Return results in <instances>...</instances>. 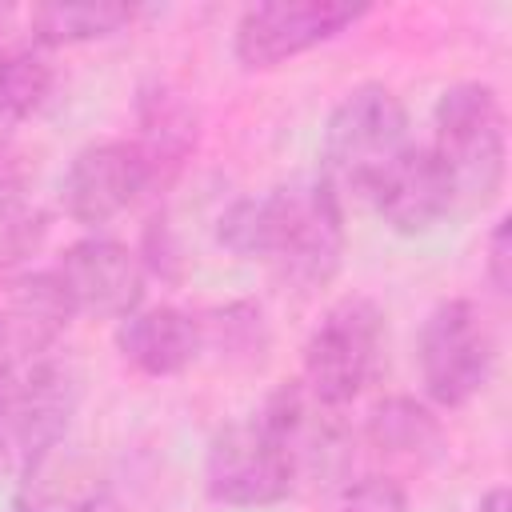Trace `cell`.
Returning a JSON list of instances; mask_svg holds the SVG:
<instances>
[{
  "instance_id": "obj_1",
  "label": "cell",
  "mask_w": 512,
  "mask_h": 512,
  "mask_svg": "<svg viewBox=\"0 0 512 512\" xmlns=\"http://www.w3.org/2000/svg\"><path fill=\"white\" fill-rule=\"evenodd\" d=\"M216 244L236 260L264 264L284 288L316 292L344 264V204L320 176L288 180L232 200L216 216Z\"/></svg>"
},
{
  "instance_id": "obj_2",
  "label": "cell",
  "mask_w": 512,
  "mask_h": 512,
  "mask_svg": "<svg viewBox=\"0 0 512 512\" xmlns=\"http://www.w3.org/2000/svg\"><path fill=\"white\" fill-rule=\"evenodd\" d=\"M412 120L404 100L380 84L364 80L348 88L336 108L324 120V144H320V180L336 192V200L348 208V200H372V192L384 184V176L404 160L412 148Z\"/></svg>"
},
{
  "instance_id": "obj_3",
  "label": "cell",
  "mask_w": 512,
  "mask_h": 512,
  "mask_svg": "<svg viewBox=\"0 0 512 512\" xmlns=\"http://www.w3.org/2000/svg\"><path fill=\"white\" fill-rule=\"evenodd\" d=\"M80 368L56 348H32L0 360V472L20 476L28 464L68 440L80 408Z\"/></svg>"
},
{
  "instance_id": "obj_4",
  "label": "cell",
  "mask_w": 512,
  "mask_h": 512,
  "mask_svg": "<svg viewBox=\"0 0 512 512\" xmlns=\"http://www.w3.org/2000/svg\"><path fill=\"white\" fill-rule=\"evenodd\" d=\"M432 156L440 160L456 212L488 208L504 192L508 176V116L500 92L480 80H456L432 108Z\"/></svg>"
},
{
  "instance_id": "obj_5",
  "label": "cell",
  "mask_w": 512,
  "mask_h": 512,
  "mask_svg": "<svg viewBox=\"0 0 512 512\" xmlns=\"http://www.w3.org/2000/svg\"><path fill=\"white\" fill-rule=\"evenodd\" d=\"M388 320L376 300L344 296L324 308L300 352V384L328 408H348L384 364Z\"/></svg>"
},
{
  "instance_id": "obj_6",
  "label": "cell",
  "mask_w": 512,
  "mask_h": 512,
  "mask_svg": "<svg viewBox=\"0 0 512 512\" xmlns=\"http://www.w3.org/2000/svg\"><path fill=\"white\" fill-rule=\"evenodd\" d=\"M416 364L424 396L436 408L472 404L496 368V336L484 320V308L468 296L432 304L416 336Z\"/></svg>"
},
{
  "instance_id": "obj_7",
  "label": "cell",
  "mask_w": 512,
  "mask_h": 512,
  "mask_svg": "<svg viewBox=\"0 0 512 512\" xmlns=\"http://www.w3.org/2000/svg\"><path fill=\"white\" fill-rule=\"evenodd\" d=\"M296 488V464L276 436V428L252 412L240 416L208 440L204 452V492L220 508H272Z\"/></svg>"
},
{
  "instance_id": "obj_8",
  "label": "cell",
  "mask_w": 512,
  "mask_h": 512,
  "mask_svg": "<svg viewBox=\"0 0 512 512\" xmlns=\"http://www.w3.org/2000/svg\"><path fill=\"white\" fill-rule=\"evenodd\" d=\"M372 8L368 4H344V0H268L252 4L236 16L232 28V56L248 72L280 68L340 32L356 28Z\"/></svg>"
},
{
  "instance_id": "obj_9",
  "label": "cell",
  "mask_w": 512,
  "mask_h": 512,
  "mask_svg": "<svg viewBox=\"0 0 512 512\" xmlns=\"http://www.w3.org/2000/svg\"><path fill=\"white\" fill-rule=\"evenodd\" d=\"M48 276L72 320H124L144 304L148 288L140 252L112 236H80L48 264Z\"/></svg>"
},
{
  "instance_id": "obj_10",
  "label": "cell",
  "mask_w": 512,
  "mask_h": 512,
  "mask_svg": "<svg viewBox=\"0 0 512 512\" xmlns=\"http://www.w3.org/2000/svg\"><path fill=\"white\" fill-rule=\"evenodd\" d=\"M152 168L132 140H92L60 172L56 204L80 228H104L152 192Z\"/></svg>"
},
{
  "instance_id": "obj_11",
  "label": "cell",
  "mask_w": 512,
  "mask_h": 512,
  "mask_svg": "<svg viewBox=\"0 0 512 512\" xmlns=\"http://www.w3.org/2000/svg\"><path fill=\"white\" fill-rule=\"evenodd\" d=\"M116 352L140 376L164 380L188 372L204 352V324L180 304H140L116 320Z\"/></svg>"
},
{
  "instance_id": "obj_12",
  "label": "cell",
  "mask_w": 512,
  "mask_h": 512,
  "mask_svg": "<svg viewBox=\"0 0 512 512\" xmlns=\"http://www.w3.org/2000/svg\"><path fill=\"white\" fill-rule=\"evenodd\" d=\"M368 204L396 236H428L456 212L452 184L428 144H412Z\"/></svg>"
},
{
  "instance_id": "obj_13",
  "label": "cell",
  "mask_w": 512,
  "mask_h": 512,
  "mask_svg": "<svg viewBox=\"0 0 512 512\" xmlns=\"http://www.w3.org/2000/svg\"><path fill=\"white\" fill-rule=\"evenodd\" d=\"M100 500L104 472L96 456L64 440L16 476L8 512H96Z\"/></svg>"
},
{
  "instance_id": "obj_14",
  "label": "cell",
  "mask_w": 512,
  "mask_h": 512,
  "mask_svg": "<svg viewBox=\"0 0 512 512\" xmlns=\"http://www.w3.org/2000/svg\"><path fill=\"white\" fill-rule=\"evenodd\" d=\"M136 128L140 132L132 136V144L148 160L152 184L168 188L184 172L188 156L196 152L200 120H196L192 100L180 88H172L168 80H152L136 96Z\"/></svg>"
},
{
  "instance_id": "obj_15",
  "label": "cell",
  "mask_w": 512,
  "mask_h": 512,
  "mask_svg": "<svg viewBox=\"0 0 512 512\" xmlns=\"http://www.w3.org/2000/svg\"><path fill=\"white\" fill-rule=\"evenodd\" d=\"M364 440L400 464H432L444 452V424L436 412L412 396H384L368 408Z\"/></svg>"
},
{
  "instance_id": "obj_16",
  "label": "cell",
  "mask_w": 512,
  "mask_h": 512,
  "mask_svg": "<svg viewBox=\"0 0 512 512\" xmlns=\"http://www.w3.org/2000/svg\"><path fill=\"white\" fill-rule=\"evenodd\" d=\"M144 16L136 4H40L28 16L32 40L40 48H72V44H92L108 40L124 28H132Z\"/></svg>"
},
{
  "instance_id": "obj_17",
  "label": "cell",
  "mask_w": 512,
  "mask_h": 512,
  "mask_svg": "<svg viewBox=\"0 0 512 512\" xmlns=\"http://www.w3.org/2000/svg\"><path fill=\"white\" fill-rule=\"evenodd\" d=\"M48 236V212L28 192V180L0 168V276L20 268Z\"/></svg>"
},
{
  "instance_id": "obj_18",
  "label": "cell",
  "mask_w": 512,
  "mask_h": 512,
  "mask_svg": "<svg viewBox=\"0 0 512 512\" xmlns=\"http://www.w3.org/2000/svg\"><path fill=\"white\" fill-rule=\"evenodd\" d=\"M200 324H204V352L212 348L224 360H240V364L264 360L268 352V324H264L260 304L236 300V304L204 312Z\"/></svg>"
},
{
  "instance_id": "obj_19",
  "label": "cell",
  "mask_w": 512,
  "mask_h": 512,
  "mask_svg": "<svg viewBox=\"0 0 512 512\" xmlns=\"http://www.w3.org/2000/svg\"><path fill=\"white\" fill-rule=\"evenodd\" d=\"M52 92V64L32 48H0V124L32 116Z\"/></svg>"
},
{
  "instance_id": "obj_20",
  "label": "cell",
  "mask_w": 512,
  "mask_h": 512,
  "mask_svg": "<svg viewBox=\"0 0 512 512\" xmlns=\"http://www.w3.org/2000/svg\"><path fill=\"white\" fill-rule=\"evenodd\" d=\"M336 512H408V492L392 476H360L340 488Z\"/></svg>"
},
{
  "instance_id": "obj_21",
  "label": "cell",
  "mask_w": 512,
  "mask_h": 512,
  "mask_svg": "<svg viewBox=\"0 0 512 512\" xmlns=\"http://www.w3.org/2000/svg\"><path fill=\"white\" fill-rule=\"evenodd\" d=\"M484 276L492 284L496 296H508V284H512V244H508V216H500L488 232V244H484Z\"/></svg>"
},
{
  "instance_id": "obj_22",
  "label": "cell",
  "mask_w": 512,
  "mask_h": 512,
  "mask_svg": "<svg viewBox=\"0 0 512 512\" xmlns=\"http://www.w3.org/2000/svg\"><path fill=\"white\" fill-rule=\"evenodd\" d=\"M476 512H512V496H508V488H504V484L488 488V492L476 500Z\"/></svg>"
},
{
  "instance_id": "obj_23",
  "label": "cell",
  "mask_w": 512,
  "mask_h": 512,
  "mask_svg": "<svg viewBox=\"0 0 512 512\" xmlns=\"http://www.w3.org/2000/svg\"><path fill=\"white\" fill-rule=\"evenodd\" d=\"M4 356H12V328H8V316H4V308H0V360Z\"/></svg>"
}]
</instances>
